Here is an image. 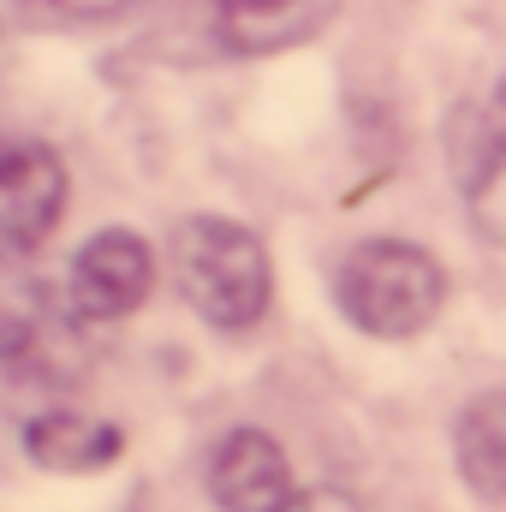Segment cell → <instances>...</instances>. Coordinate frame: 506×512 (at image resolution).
Instances as JSON below:
<instances>
[{"mask_svg":"<svg viewBox=\"0 0 506 512\" xmlns=\"http://www.w3.org/2000/svg\"><path fill=\"white\" fill-rule=\"evenodd\" d=\"M167 262H173V280H179L185 304L221 334H245L251 322H262V310L274 298L268 245L245 221L185 215L167 239Z\"/></svg>","mask_w":506,"mask_h":512,"instance_id":"1","label":"cell"},{"mask_svg":"<svg viewBox=\"0 0 506 512\" xmlns=\"http://www.w3.org/2000/svg\"><path fill=\"white\" fill-rule=\"evenodd\" d=\"M334 298L352 328H364L376 340H411L447 310V268L423 245L370 239L340 262Z\"/></svg>","mask_w":506,"mask_h":512,"instance_id":"2","label":"cell"},{"mask_svg":"<svg viewBox=\"0 0 506 512\" xmlns=\"http://www.w3.org/2000/svg\"><path fill=\"white\" fill-rule=\"evenodd\" d=\"M66 161L36 137H0V256H30L66 215Z\"/></svg>","mask_w":506,"mask_h":512,"instance_id":"3","label":"cell"},{"mask_svg":"<svg viewBox=\"0 0 506 512\" xmlns=\"http://www.w3.org/2000/svg\"><path fill=\"white\" fill-rule=\"evenodd\" d=\"M149 292H155V251L131 227H108L84 239V251L66 268V298H72V316L84 322H120Z\"/></svg>","mask_w":506,"mask_h":512,"instance_id":"4","label":"cell"},{"mask_svg":"<svg viewBox=\"0 0 506 512\" xmlns=\"http://www.w3.org/2000/svg\"><path fill=\"white\" fill-rule=\"evenodd\" d=\"M209 489H215L221 512H280L298 495L280 441L262 435V429H233V435L215 447V459H209Z\"/></svg>","mask_w":506,"mask_h":512,"instance_id":"5","label":"cell"},{"mask_svg":"<svg viewBox=\"0 0 506 512\" xmlns=\"http://www.w3.org/2000/svg\"><path fill=\"white\" fill-rule=\"evenodd\" d=\"M24 447L42 471H108L126 453V435L90 411H42L24 423Z\"/></svg>","mask_w":506,"mask_h":512,"instance_id":"6","label":"cell"},{"mask_svg":"<svg viewBox=\"0 0 506 512\" xmlns=\"http://www.w3.org/2000/svg\"><path fill=\"white\" fill-rule=\"evenodd\" d=\"M453 459H459V477L477 501L501 507L506 501V387L477 393L459 423H453Z\"/></svg>","mask_w":506,"mask_h":512,"instance_id":"7","label":"cell"},{"mask_svg":"<svg viewBox=\"0 0 506 512\" xmlns=\"http://www.w3.org/2000/svg\"><path fill=\"white\" fill-rule=\"evenodd\" d=\"M215 6V36L233 48V54H274V48H292L304 42L328 0H209Z\"/></svg>","mask_w":506,"mask_h":512,"instance_id":"8","label":"cell"},{"mask_svg":"<svg viewBox=\"0 0 506 512\" xmlns=\"http://www.w3.org/2000/svg\"><path fill=\"white\" fill-rule=\"evenodd\" d=\"M459 179H465V203L477 215V227L489 239H506V96L471 120V143L459 155Z\"/></svg>","mask_w":506,"mask_h":512,"instance_id":"9","label":"cell"},{"mask_svg":"<svg viewBox=\"0 0 506 512\" xmlns=\"http://www.w3.org/2000/svg\"><path fill=\"white\" fill-rule=\"evenodd\" d=\"M36 340H42L36 316H30L24 304H6V298H0V364H6V370L30 364V358H36Z\"/></svg>","mask_w":506,"mask_h":512,"instance_id":"10","label":"cell"},{"mask_svg":"<svg viewBox=\"0 0 506 512\" xmlns=\"http://www.w3.org/2000/svg\"><path fill=\"white\" fill-rule=\"evenodd\" d=\"M280 512H364L346 489H304V495H292Z\"/></svg>","mask_w":506,"mask_h":512,"instance_id":"11","label":"cell"},{"mask_svg":"<svg viewBox=\"0 0 506 512\" xmlns=\"http://www.w3.org/2000/svg\"><path fill=\"white\" fill-rule=\"evenodd\" d=\"M42 6H54L60 18H108V12H126L131 0H42Z\"/></svg>","mask_w":506,"mask_h":512,"instance_id":"12","label":"cell"}]
</instances>
